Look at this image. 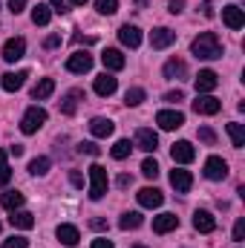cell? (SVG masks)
I'll return each mask as SVG.
<instances>
[{
  "mask_svg": "<svg viewBox=\"0 0 245 248\" xmlns=\"http://www.w3.org/2000/svg\"><path fill=\"white\" fill-rule=\"evenodd\" d=\"M9 153L0 147V187L9 185V179H12V168H9V159H6Z\"/></svg>",
  "mask_w": 245,
  "mask_h": 248,
  "instance_id": "cell-34",
  "label": "cell"
},
{
  "mask_svg": "<svg viewBox=\"0 0 245 248\" xmlns=\"http://www.w3.org/2000/svg\"><path fill=\"white\" fill-rule=\"evenodd\" d=\"M55 237H58L66 248H72V246H78V243H81V231H78L75 225H69V222H63V225L55 228Z\"/></svg>",
  "mask_w": 245,
  "mask_h": 248,
  "instance_id": "cell-19",
  "label": "cell"
},
{
  "mask_svg": "<svg viewBox=\"0 0 245 248\" xmlns=\"http://www.w3.org/2000/svg\"><path fill=\"white\" fill-rule=\"evenodd\" d=\"M176 228H179V217L176 214H159V217H153V231L156 234H170Z\"/></svg>",
  "mask_w": 245,
  "mask_h": 248,
  "instance_id": "cell-18",
  "label": "cell"
},
{
  "mask_svg": "<svg viewBox=\"0 0 245 248\" xmlns=\"http://www.w3.org/2000/svg\"><path fill=\"white\" fill-rule=\"evenodd\" d=\"M23 55H26V41H23V38H9V41L3 44V61L6 63L20 61Z\"/></svg>",
  "mask_w": 245,
  "mask_h": 248,
  "instance_id": "cell-7",
  "label": "cell"
},
{
  "mask_svg": "<svg viewBox=\"0 0 245 248\" xmlns=\"http://www.w3.org/2000/svg\"><path fill=\"white\" fill-rule=\"evenodd\" d=\"M9 222H12V228H20V231H29V228H35V217L29 214V211H12V217H9Z\"/></svg>",
  "mask_w": 245,
  "mask_h": 248,
  "instance_id": "cell-25",
  "label": "cell"
},
{
  "mask_svg": "<svg viewBox=\"0 0 245 248\" xmlns=\"http://www.w3.org/2000/svg\"><path fill=\"white\" fill-rule=\"evenodd\" d=\"M119 41H122L124 46H130V49H138L141 46V29L133 26V23H124L122 29H119Z\"/></svg>",
  "mask_w": 245,
  "mask_h": 248,
  "instance_id": "cell-16",
  "label": "cell"
},
{
  "mask_svg": "<svg viewBox=\"0 0 245 248\" xmlns=\"http://www.w3.org/2000/svg\"><path fill=\"white\" fill-rule=\"evenodd\" d=\"M141 222H144V217H141L138 211H127V214H122V219H119L122 231H130V228H138Z\"/></svg>",
  "mask_w": 245,
  "mask_h": 248,
  "instance_id": "cell-29",
  "label": "cell"
},
{
  "mask_svg": "<svg viewBox=\"0 0 245 248\" xmlns=\"http://www.w3.org/2000/svg\"><path fill=\"white\" fill-rule=\"evenodd\" d=\"M165 78H173V81H184L187 78V63L182 58H170L165 63Z\"/></svg>",
  "mask_w": 245,
  "mask_h": 248,
  "instance_id": "cell-23",
  "label": "cell"
},
{
  "mask_svg": "<svg viewBox=\"0 0 245 248\" xmlns=\"http://www.w3.org/2000/svg\"><path fill=\"white\" fill-rule=\"evenodd\" d=\"M133 248H147V246H141V243H136V246H133Z\"/></svg>",
  "mask_w": 245,
  "mask_h": 248,
  "instance_id": "cell-54",
  "label": "cell"
},
{
  "mask_svg": "<svg viewBox=\"0 0 245 248\" xmlns=\"http://www.w3.org/2000/svg\"><path fill=\"white\" fill-rule=\"evenodd\" d=\"M116 90H119V81L113 78V72H101V75L95 78V93H98L101 98H110Z\"/></svg>",
  "mask_w": 245,
  "mask_h": 248,
  "instance_id": "cell-17",
  "label": "cell"
},
{
  "mask_svg": "<svg viewBox=\"0 0 245 248\" xmlns=\"http://www.w3.org/2000/svg\"><path fill=\"white\" fill-rule=\"evenodd\" d=\"M173 41H176V32L168 29V26H156V29L150 32V46H153V49H168Z\"/></svg>",
  "mask_w": 245,
  "mask_h": 248,
  "instance_id": "cell-10",
  "label": "cell"
},
{
  "mask_svg": "<svg viewBox=\"0 0 245 248\" xmlns=\"http://www.w3.org/2000/svg\"><path fill=\"white\" fill-rule=\"evenodd\" d=\"M69 182H72L75 187H84V176H81L78 170H69Z\"/></svg>",
  "mask_w": 245,
  "mask_h": 248,
  "instance_id": "cell-45",
  "label": "cell"
},
{
  "mask_svg": "<svg viewBox=\"0 0 245 248\" xmlns=\"http://www.w3.org/2000/svg\"><path fill=\"white\" fill-rule=\"evenodd\" d=\"M205 176H208L211 182H222V179L228 176V162H225L222 156H208V162H205Z\"/></svg>",
  "mask_w": 245,
  "mask_h": 248,
  "instance_id": "cell-5",
  "label": "cell"
},
{
  "mask_svg": "<svg viewBox=\"0 0 245 248\" xmlns=\"http://www.w3.org/2000/svg\"><path fill=\"white\" fill-rule=\"evenodd\" d=\"M44 124H46V110H44V107H29V110L23 113L20 130H23L26 136H32V133H38Z\"/></svg>",
  "mask_w": 245,
  "mask_h": 248,
  "instance_id": "cell-3",
  "label": "cell"
},
{
  "mask_svg": "<svg viewBox=\"0 0 245 248\" xmlns=\"http://www.w3.org/2000/svg\"><path fill=\"white\" fill-rule=\"evenodd\" d=\"M49 20H52V9H49V6H44V3L32 6V23H35V26H46Z\"/></svg>",
  "mask_w": 245,
  "mask_h": 248,
  "instance_id": "cell-27",
  "label": "cell"
},
{
  "mask_svg": "<svg viewBox=\"0 0 245 248\" xmlns=\"http://www.w3.org/2000/svg\"><path fill=\"white\" fill-rule=\"evenodd\" d=\"M29 78V72L26 69H17V72H6V75H0V87L6 90V93H17L20 87H23V81Z\"/></svg>",
  "mask_w": 245,
  "mask_h": 248,
  "instance_id": "cell-14",
  "label": "cell"
},
{
  "mask_svg": "<svg viewBox=\"0 0 245 248\" xmlns=\"http://www.w3.org/2000/svg\"><path fill=\"white\" fill-rule=\"evenodd\" d=\"M52 93H55V81H52V78H41V81L32 87V98H35V101H44V98H49Z\"/></svg>",
  "mask_w": 245,
  "mask_h": 248,
  "instance_id": "cell-26",
  "label": "cell"
},
{
  "mask_svg": "<svg viewBox=\"0 0 245 248\" xmlns=\"http://www.w3.org/2000/svg\"><path fill=\"white\" fill-rule=\"evenodd\" d=\"M49 165H52V162H49L46 156H38V159L29 162V173H32V176H44V173H49Z\"/></svg>",
  "mask_w": 245,
  "mask_h": 248,
  "instance_id": "cell-32",
  "label": "cell"
},
{
  "mask_svg": "<svg viewBox=\"0 0 245 248\" xmlns=\"http://www.w3.org/2000/svg\"><path fill=\"white\" fill-rule=\"evenodd\" d=\"M78 153H87V156H98V153H101V147H98L95 141H81V144H78Z\"/></svg>",
  "mask_w": 245,
  "mask_h": 248,
  "instance_id": "cell-38",
  "label": "cell"
},
{
  "mask_svg": "<svg viewBox=\"0 0 245 248\" xmlns=\"http://www.w3.org/2000/svg\"><path fill=\"white\" fill-rule=\"evenodd\" d=\"M52 12H66V0H49Z\"/></svg>",
  "mask_w": 245,
  "mask_h": 248,
  "instance_id": "cell-49",
  "label": "cell"
},
{
  "mask_svg": "<svg viewBox=\"0 0 245 248\" xmlns=\"http://www.w3.org/2000/svg\"><path fill=\"white\" fill-rule=\"evenodd\" d=\"M156 124H159L162 130H179L184 124V116L179 110H159V113H156Z\"/></svg>",
  "mask_w": 245,
  "mask_h": 248,
  "instance_id": "cell-11",
  "label": "cell"
},
{
  "mask_svg": "<svg viewBox=\"0 0 245 248\" xmlns=\"http://www.w3.org/2000/svg\"><path fill=\"white\" fill-rule=\"evenodd\" d=\"M23 9H26V0H9V12L12 15H20Z\"/></svg>",
  "mask_w": 245,
  "mask_h": 248,
  "instance_id": "cell-43",
  "label": "cell"
},
{
  "mask_svg": "<svg viewBox=\"0 0 245 248\" xmlns=\"http://www.w3.org/2000/svg\"><path fill=\"white\" fill-rule=\"evenodd\" d=\"M136 147L144 150V153H156V147H159V136H156L150 127H138V130H136Z\"/></svg>",
  "mask_w": 245,
  "mask_h": 248,
  "instance_id": "cell-8",
  "label": "cell"
},
{
  "mask_svg": "<svg viewBox=\"0 0 245 248\" xmlns=\"http://www.w3.org/2000/svg\"><path fill=\"white\" fill-rule=\"evenodd\" d=\"M219 110H222V101L214 98V95H196V101H193L196 116H216Z\"/></svg>",
  "mask_w": 245,
  "mask_h": 248,
  "instance_id": "cell-6",
  "label": "cell"
},
{
  "mask_svg": "<svg viewBox=\"0 0 245 248\" xmlns=\"http://www.w3.org/2000/svg\"><path fill=\"white\" fill-rule=\"evenodd\" d=\"M237 248H240V246H237Z\"/></svg>",
  "mask_w": 245,
  "mask_h": 248,
  "instance_id": "cell-56",
  "label": "cell"
},
{
  "mask_svg": "<svg viewBox=\"0 0 245 248\" xmlns=\"http://www.w3.org/2000/svg\"><path fill=\"white\" fill-rule=\"evenodd\" d=\"M199 141H205V144H216V133H214L211 127H199Z\"/></svg>",
  "mask_w": 245,
  "mask_h": 248,
  "instance_id": "cell-39",
  "label": "cell"
},
{
  "mask_svg": "<svg viewBox=\"0 0 245 248\" xmlns=\"http://www.w3.org/2000/svg\"><path fill=\"white\" fill-rule=\"evenodd\" d=\"M190 52L196 55V58H202V61H216V58H222V44H219V38L214 35V32H202L199 38H193V44H190Z\"/></svg>",
  "mask_w": 245,
  "mask_h": 248,
  "instance_id": "cell-1",
  "label": "cell"
},
{
  "mask_svg": "<svg viewBox=\"0 0 245 248\" xmlns=\"http://www.w3.org/2000/svg\"><path fill=\"white\" fill-rule=\"evenodd\" d=\"M90 228H95V231H107V222H104V219H90Z\"/></svg>",
  "mask_w": 245,
  "mask_h": 248,
  "instance_id": "cell-51",
  "label": "cell"
},
{
  "mask_svg": "<svg viewBox=\"0 0 245 248\" xmlns=\"http://www.w3.org/2000/svg\"><path fill=\"white\" fill-rule=\"evenodd\" d=\"M168 3H170V12H173V15H179L184 9V0H168Z\"/></svg>",
  "mask_w": 245,
  "mask_h": 248,
  "instance_id": "cell-48",
  "label": "cell"
},
{
  "mask_svg": "<svg viewBox=\"0 0 245 248\" xmlns=\"http://www.w3.org/2000/svg\"><path fill=\"white\" fill-rule=\"evenodd\" d=\"M101 63H104V69H107V72H119V69H124V66H127V58H124L119 49H104Z\"/></svg>",
  "mask_w": 245,
  "mask_h": 248,
  "instance_id": "cell-21",
  "label": "cell"
},
{
  "mask_svg": "<svg viewBox=\"0 0 245 248\" xmlns=\"http://www.w3.org/2000/svg\"><path fill=\"white\" fill-rule=\"evenodd\" d=\"M170 185L176 187V193H187V190L193 187V176H190V170L173 168V170H170Z\"/></svg>",
  "mask_w": 245,
  "mask_h": 248,
  "instance_id": "cell-20",
  "label": "cell"
},
{
  "mask_svg": "<svg viewBox=\"0 0 245 248\" xmlns=\"http://www.w3.org/2000/svg\"><path fill=\"white\" fill-rule=\"evenodd\" d=\"M0 231H3V225H0Z\"/></svg>",
  "mask_w": 245,
  "mask_h": 248,
  "instance_id": "cell-55",
  "label": "cell"
},
{
  "mask_svg": "<svg viewBox=\"0 0 245 248\" xmlns=\"http://www.w3.org/2000/svg\"><path fill=\"white\" fill-rule=\"evenodd\" d=\"M141 173H144L147 179H156V176H159V165H156V159H144V162H141Z\"/></svg>",
  "mask_w": 245,
  "mask_h": 248,
  "instance_id": "cell-37",
  "label": "cell"
},
{
  "mask_svg": "<svg viewBox=\"0 0 245 248\" xmlns=\"http://www.w3.org/2000/svg\"><path fill=\"white\" fill-rule=\"evenodd\" d=\"M113 130H116V124L110 122V119L95 116V119L90 122V133H92L95 139H107V136H113Z\"/></svg>",
  "mask_w": 245,
  "mask_h": 248,
  "instance_id": "cell-24",
  "label": "cell"
},
{
  "mask_svg": "<svg viewBox=\"0 0 245 248\" xmlns=\"http://www.w3.org/2000/svg\"><path fill=\"white\" fill-rule=\"evenodd\" d=\"M44 46H46V49L61 46V35H46V38H44Z\"/></svg>",
  "mask_w": 245,
  "mask_h": 248,
  "instance_id": "cell-42",
  "label": "cell"
},
{
  "mask_svg": "<svg viewBox=\"0 0 245 248\" xmlns=\"http://www.w3.org/2000/svg\"><path fill=\"white\" fill-rule=\"evenodd\" d=\"M26 237H12V240H3V248H26Z\"/></svg>",
  "mask_w": 245,
  "mask_h": 248,
  "instance_id": "cell-41",
  "label": "cell"
},
{
  "mask_svg": "<svg viewBox=\"0 0 245 248\" xmlns=\"http://www.w3.org/2000/svg\"><path fill=\"white\" fill-rule=\"evenodd\" d=\"M193 84H196V93L199 95H208V93H214L219 87V75L214 69H199V75L193 78Z\"/></svg>",
  "mask_w": 245,
  "mask_h": 248,
  "instance_id": "cell-4",
  "label": "cell"
},
{
  "mask_svg": "<svg viewBox=\"0 0 245 248\" xmlns=\"http://www.w3.org/2000/svg\"><path fill=\"white\" fill-rule=\"evenodd\" d=\"M193 228H196L199 234H211V231L216 228L214 214H211V211H196V214H193Z\"/></svg>",
  "mask_w": 245,
  "mask_h": 248,
  "instance_id": "cell-22",
  "label": "cell"
},
{
  "mask_svg": "<svg viewBox=\"0 0 245 248\" xmlns=\"http://www.w3.org/2000/svg\"><path fill=\"white\" fill-rule=\"evenodd\" d=\"M245 240V219H237V225H234V243L240 246Z\"/></svg>",
  "mask_w": 245,
  "mask_h": 248,
  "instance_id": "cell-40",
  "label": "cell"
},
{
  "mask_svg": "<svg viewBox=\"0 0 245 248\" xmlns=\"http://www.w3.org/2000/svg\"><path fill=\"white\" fill-rule=\"evenodd\" d=\"M0 202H3V208H6V211H17V208L23 205V193H20V190H6Z\"/></svg>",
  "mask_w": 245,
  "mask_h": 248,
  "instance_id": "cell-28",
  "label": "cell"
},
{
  "mask_svg": "<svg viewBox=\"0 0 245 248\" xmlns=\"http://www.w3.org/2000/svg\"><path fill=\"white\" fill-rule=\"evenodd\" d=\"M222 23H225L228 29H234V32H237V29H243V26H245L243 9H240V6H234V3H231V6H225V9H222Z\"/></svg>",
  "mask_w": 245,
  "mask_h": 248,
  "instance_id": "cell-13",
  "label": "cell"
},
{
  "mask_svg": "<svg viewBox=\"0 0 245 248\" xmlns=\"http://www.w3.org/2000/svg\"><path fill=\"white\" fill-rule=\"evenodd\" d=\"M202 15H205V17H214V3H211V0L202 3Z\"/></svg>",
  "mask_w": 245,
  "mask_h": 248,
  "instance_id": "cell-50",
  "label": "cell"
},
{
  "mask_svg": "<svg viewBox=\"0 0 245 248\" xmlns=\"http://www.w3.org/2000/svg\"><path fill=\"white\" fill-rule=\"evenodd\" d=\"M144 98H147V93H144L141 87H130L127 95H124V104H127V107H138Z\"/></svg>",
  "mask_w": 245,
  "mask_h": 248,
  "instance_id": "cell-31",
  "label": "cell"
},
{
  "mask_svg": "<svg viewBox=\"0 0 245 248\" xmlns=\"http://www.w3.org/2000/svg\"><path fill=\"white\" fill-rule=\"evenodd\" d=\"M228 136H231V141H234V147L240 150V147H245V127L240 122H231L228 124Z\"/></svg>",
  "mask_w": 245,
  "mask_h": 248,
  "instance_id": "cell-30",
  "label": "cell"
},
{
  "mask_svg": "<svg viewBox=\"0 0 245 248\" xmlns=\"http://www.w3.org/2000/svg\"><path fill=\"white\" fill-rule=\"evenodd\" d=\"M98 15H116L119 12V0H95Z\"/></svg>",
  "mask_w": 245,
  "mask_h": 248,
  "instance_id": "cell-36",
  "label": "cell"
},
{
  "mask_svg": "<svg viewBox=\"0 0 245 248\" xmlns=\"http://www.w3.org/2000/svg\"><path fill=\"white\" fill-rule=\"evenodd\" d=\"M170 156H173L176 165H190V162L196 159V150H193L190 141H176V144L170 147Z\"/></svg>",
  "mask_w": 245,
  "mask_h": 248,
  "instance_id": "cell-12",
  "label": "cell"
},
{
  "mask_svg": "<svg viewBox=\"0 0 245 248\" xmlns=\"http://www.w3.org/2000/svg\"><path fill=\"white\" fill-rule=\"evenodd\" d=\"M162 202H165V193L159 187H141L138 190V205L141 208H162Z\"/></svg>",
  "mask_w": 245,
  "mask_h": 248,
  "instance_id": "cell-15",
  "label": "cell"
},
{
  "mask_svg": "<svg viewBox=\"0 0 245 248\" xmlns=\"http://www.w3.org/2000/svg\"><path fill=\"white\" fill-rule=\"evenodd\" d=\"M66 69L75 72V75L90 72V69H92V55H90V52H72V55L66 58Z\"/></svg>",
  "mask_w": 245,
  "mask_h": 248,
  "instance_id": "cell-9",
  "label": "cell"
},
{
  "mask_svg": "<svg viewBox=\"0 0 245 248\" xmlns=\"http://www.w3.org/2000/svg\"><path fill=\"white\" fill-rule=\"evenodd\" d=\"M72 6H87V0H69Z\"/></svg>",
  "mask_w": 245,
  "mask_h": 248,
  "instance_id": "cell-52",
  "label": "cell"
},
{
  "mask_svg": "<svg viewBox=\"0 0 245 248\" xmlns=\"http://www.w3.org/2000/svg\"><path fill=\"white\" fill-rule=\"evenodd\" d=\"M136 3H138V6H141V9H144V6H147V0H136Z\"/></svg>",
  "mask_w": 245,
  "mask_h": 248,
  "instance_id": "cell-53",
  "label": "cell"
},
{
  "mask_svg": "<svg viewBox=\"0 0 245 248\" xmlns=\"http://www.w3.org/2000/svg\"><path fill=\"white\" fill-rule=\"evenodd\" d=\"M130 150H133L130 139H119V141L113 144V150H110V153H113V159H119V162H122V159H127V156H130Z\"/></svg>",
  "mask_w": 245,
  "mask_h": 248,
  "instance_id": "cell-33",
  "label": "cell"
},
{
  "mask_svg": "<svg viewBox=\"0 0 245 248\" xmlns=\"http://www.w3.org/2000/svg\"><path fill=\"white\" fill-rule=\"evenodd\" d=\"M107 185H110V179H107V170L101 168V165H92L90 168V199H104V193H107Z\"/></svg>",
  "mask_w": 245,
  "mask_h": 248,
  "instance_id": "cell-2",
  "label": "cell"
},
{
  "mask_svg": "<svg viewBox=\"0 0 245 248\" xmlns=\"http://www.w3.org/2000/svg\"><path fill=\"white\" fill-rule=\"evenodd\" d=\"M90 248H116V246H113L107 237H98V240H92V246H90Z\"/></svg>",
  "mask_w": 245,
  "mask_h": 248,
  "instance_id": "cell-46",
  "label": "cell"
},
{
  "mask_svg": "<svg viewBox=\"0 0 245 248\" xmlns=\"http://www.w3.org/2000/svg\"><path fill=\"white\" fill-rule=\"evenodd\" d=\"M165 101L179 104V101H184V93H182V90H173V93H168V95H165Z\"/></svg>",
  "mask_w": 245,
  "mask_h": 248,
  "instance_id": "cell-44",
  "label": "cell"
},
{
  "mask_svg": "<svg viewBox=\"0 0 245 248\" xmlns=\"http://www.w3.org/2000/svg\"><path fill=\"white\" fill-rule=\"evenodd\" d=\"M81 95H84L81 90H72V93L63 98V101H61V113H63V116H72V113H75V98H81Z\"/></svg>",
  "mask_w": 245,
  "mask_h": 248,
  "instance_id": "cell-35",
  "label": "cell"
},
{
  "mask_svg": "<svg viewBox=\"0 0 245 248\" xmlns=\"http://www.w3.org/2000/svg\"><path fill=\"white\" fill-rule=\"evenodd\" d=\"M116 185H119V187H130V185H133V176H127V173H122V176L116 179Z\"/></svg>",
  "mask_w": 245,
  "mask_h": 248,
  "instance_id": "cell-47",
  "label": "cell"
}]
</instances>
